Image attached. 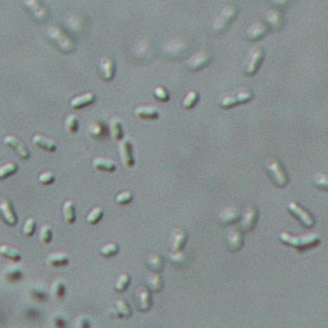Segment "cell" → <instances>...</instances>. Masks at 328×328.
Listing matches in <instances>:
<instances>
[{"mask_svg": "<svg viewBox=\"0 0 328 328\" xmlns=\"http://www.w3.org/2000/svg\"><path fill=\"white\" fill-rule=\"evenodd\" d=\"M279 241L282 244L287 245V246L292 247L299 253H304L308 250L314 249L322 242V236L319 233L309 232L305 235H292V233L287 232V231H282L278 233Z\"/></svg>", "mask_w": 328, "mask_h": 328, "instance_id": "1", "label": "cell"}, {"mask_svg": "<svg viewBox=\"0 0 328 328\" xmlns=\"http://www.w3.org/2000/svg\"><path fill=\"white\" fill-rule=\"evenodd\" d=\"M237 15V7L233 6V4H227V6H224L223 8L221 9L219 15L212 21V24H210V32H212L214 36L223 35L224 32L228 30V27L231 26V24L236 20Z\"/></svg>", "mask_w": 328, "mask_h": 328, "instance_id": "2", "label": "cell"}, {"mask_svg": "<svg viewBox=\"0 0 328 328\" xmlns=\"http://www.w3.org/2000/svg\"><path fill=\"white\" fill-rule=\"evenodd\" d=\"M47 38L49 39L50 43L56 45L59 52L64 53V54H70V53L75 52L76 44L73 39L70 35H67L58 25H52V26L48 27Z\"/></svg>", "mask_w": 328, "mask_h": 328, "instance_id": "3", "label": "cell"}, {"mask_svg": "<svg viewBox=\"0 0 328 328\" xmlns=\"http://www.w3.org/2000/svg\"><path fill=\"white\" fill-rule=\"evenodd\" d=\"M265 172H267L268 177L273 182V185L279 189H283L290 183V177H288L287 172H286L285 167L276 158H270L265 162L264 164Z\"/></svg>", "mask_w": 328, "mask_h": 328, "instance_id": "4", "label": "cell"}, {"mask_svg": "<svg viewBox=\"0 0 328 328\" xmlns=\"http://www.w3.org/2000/svg\"><path fill=\"white\" fill-rule=\"evenodd\" d=\"M264 48L260 47V45H256V47L251 48L249 50L244 64H242V71H244L245 76L251 77V76L256 75L260 66L263 64V61H264Z\"/></svg>", "mask_w": 328, "mask_h": 328, "instance_id": "5", "label": "cell"}, {"mask_svg": "<svg viewBox=\"0 0 328 328\" xmlns=\"http://www.w3.org/2000/svg\"><path fill=\"white\" fill-rule=\"evenodd\" d=\"M287 212L292 217L296 218L297 221L301 223V226L305 227V228H313L315 226V219H314L313 213L306 209V208H304L302 205H300L297 201H288Z\"/></svg>", "mask_w": 328, "mask_h": 328, "instance_id": "6", "label": "cell"}, {"mask_svg": "<svg viewBox=\"0 0 328 328\" xmlns=\"http://www.w3.org/2000/svg\"><path fill=\"white\" fill-rule=\"evenodd\" d=\"M254 93L249 89H241V90L236 91L235 95H227L223 96L219 100V107L222 109H232V108L237 107L240 104H246L250 100H253Z\"/></svg>", "mask_w": 328, "mask_h": 328, "instance_id": "7", "label": "cell"}, {"mask_svg": "<svg viewBox=\"0 0 328 328\" xmlns=\"http://www.w3.org/2000/svg\"><path fill=\"white\" fill-rule=\"evenodd\" d=\"M212 61L213 56L208 50H199L185 62V68L190 72H199L208 67Z\"/></svg>", "mask_w": 328, "mask_h": 328, "instance_id": "8", "label": "cell"}, {"mask_svg": "<svg viewBox=\"0 0 328 328\" xmlns=\"http://www.w3.org/2000/svg\"><path fill=\"white\" fill-rule=\"evenodd\" d=\"M24 8L38 24L47 22L50 17L49 9L44 6L40 0H24Z\"/></svg>", "mask_w": 328, "mask_h": 328, "instance_id": "9", "label": "cell"}, {"mask_svg": "<svg viewBox=\"0 0 328 328\" xmlns=\"http://www.w3.org/2000/svg\"><path fill=\"white\" fill-rule=\"evenodd\" d=\"M190 49V44L185 40H171L166 43L162 48V54L167 59H177L186 54Z\"/></svg>", "mask_w": 328, "mask_h": 328, "instance_id": "10", "label": "cell"}, {"mask_svg": "<svg viewBox=\"0 0 328 328\" xmlns=\"http://www.w3.org/2000/svg\"><path fill=\"white\" fill-rule=\"evenodd\" d=\"M259 219V210L256 206L250 205L247 206L246 209L244 210V214L241 215V219H240V231L242 233L250 232L255 228L256 223H258Z\"/></svg>", "mask_w": 328, "mask_h": 328, "instance_id": "11", "label": "cell"}, {"mask_svg": "<svg viewBox=\"0 0 328 328\" xmlns=\"http://www.w3.org/2000/svg\"><path fill=\"white\" fill-rule=\"evenodd\" d=\"M118 150L119 157H121V162L123 163V166H125L126 168H134V149H132V141H131L130 137H123V139L119 141Z\"/></svg>", "mask_w": 328, "mask_h": 328, "instance_id": "12", "label": "cell"}, {"mask_svg": "<svg viewBox=\"0 0 328 328\" xmlns=\"http://www.w3.org/2000/svg\"><path fill=\"white\" fill-rule=\"evenodd\" d=\"M241 210L238 209L237 206H226L224 209H222L221 212H219V214H218L217 217V221L221 226H232V224L237 223V222L241 219Z\"/></svg>", "mask_w": 328, "mask_h": 328, "instance_id": "13", "label": "cell"}, {"mask_svg": "<svg viewBox=\"0 0 328 328\" xmlns=\"http://www.w3.org/2000/svg\"><path fill=\"white\" fill-rule=\"evenodd\" d=\"M0 218L11 227L17 226L18 223V217L13 209L12 201L7 198H0Z\"/></svg>", "mask_w": 328, "mask_h": 328, "instance_id": "14", "label": "cell"}, {"mask_svg": "<svg viewBox=\"0 0 328 328\" xmlns=\"http://www.w3.org/2000/svg\"><path fill=\"white\" fill-rule=\"evenodd\" d=\"M132 57L135 61L139 62H148L153 59L154 57V49L151 47V44L146 40L137 41L136 45L132 50Z\"/></svg>", "mask_w": 328, "mask_h": 328, "instance_id": "15", "label": "cell"}, {"mask_svg": "<svg viewBox=\"0 0 328 328\" xmlns=\"http://www.w3.org/2000/svg\"><path fill=\"white\" fill-rule=\"evenodd\" d=\"M98 73L103 81H112L116 76V62L109 57H103L98 64Z\"/></svg>", "mask_w": 328, "mask_h": 328, "instance_id": "16", "label": "cell"}, {"mask_svg": "<svg viewBox=\"0 0 328 328\" xmlns=\"http://www.w3.org/2000/svg\"><path fill=\"white\" fill-rule=\"evenodd\" d=\"M108 314L112 318H117V319H127L132 315V309H131V305L125 299H118L112 305Z\"/></svg>", "mask_w": 328, "mask_h": 328, "instance_id": "17", "label": "cell"}, {"mask_svg": "<svg viewBox=\"0 0 328 328\" xmlns=\"http://www.w3.org/2000/svg\"><path fill=\"white\" fill-rule=\"evenodd\" d=\"M264 21L268 29L273 31H281L285 26V17L278 9H268L264 13Z\"/></svg>", "mask_w": 328, "mask_h": 328, "instance_id": "18", "label": "cell"}, {"mask_svg": "<svg viewBox=\"0 0 328 328\" xmlns=\"http://www.w3.org/2000/svg\"><path fill=\"white\" fill-rule=\"evenodd\" d=\"M226 246L232 253H237L242 249V246H244V236H242L240 228H232L227 233Z\"/></svg>", "mask_w": 328, "mask_h": 328, "instance_id": "19", "label": "cell"}, {"mask_svg": "<svg viewBox=\"0 0 328 328\" xmlns=\"http://www.w3.org/2000/svg\"><path fill=\"white\" fill-rule=\"evenodd\" d=\"M3 144L6 146H8V148L15 149L16 153L18 154V157H20L22 160L30 159V155H31L30 154V150L27 149V146L16 136H11V135H9V136H6L3 139Z\"/></svg>", "mask_w": 328, "mask_h": 328, "instance_id": "20", "label": "cell"}, {"mask_svg": "<svg viewBox=\"0 0 328 328\" xmlns=\"http://www.w3.org/2000/svg\"><path fill=\"white\" fill-rule=\"evenodd\" d=\"M153 305V299H151V291L148 287H141L137 288L136 291V306L140 311L146 313L151 309Z\"/></svg>", "mask_w": 328, "mask_h": 328, "instance_id": "21", "label": "cell"}, {"mask_svg": "<svg viewBox=\"0 0 328 328\" xmlns=\"http://www.w3.org/2000/svg\"><path fill=\"white\" fill-rule=\"evenodd\" d=\"M187 242V232L182 228H176L169 235V250L171 251H180L183 250Z\"/></svg>", "mask_w": 328, "mask_h": 328, "instance_id": "22", "label": "cell"}, {"mask_svg": "<svg viewBox=\"0 0 328 328\" xmlns=\"http://www.w3.org/2000/svg\"><path fill=\"white\" fill-rule=\"evenodd\" d=\"M269 34V29L267 25L261 24V22H254L247 27L246 32H245V38L249 41H258L260 39L265 38Z\"/></svg>", "mask_w": 328, "mask_h": 328, "instance_id": "23", "label": "cell"}, {"mask_svg": "<svg viewBox=\"0 0 328 328\" xmlns=\"http://www.w3.org/2000/svg\"><path fill=\"white\" fill-rule=\"evenodd\" d=\"M96 100V96L94 93H86L84 95H79L73 98L71 100L70 107L72 108L73 111H79V109H82V108H86L89 105L94 104Z\"/></svg>", "mask_w": 328, "mask_h": 328, "instance_id": "24", "label": "cell"}, {"mask_svg": "<svg viewBox=\"0 0 328 328\" xmlns=\"http://www.w3.org/2000/svg\"><path fill=\"white\" fill-rule=\"evenodd\" d=\"M70 263L71 259L70 256H68V254L62 253V251H56V253L49 254L47 258V264L53 268L66 267V265H68Z\"/></svg>", "mask_w": 328, "mask_h": 328, "instance_id": "25", "label": "cell"}, {"mask_svg": "<svg viewBox=\"0 0 328 328\" xmlns=\"http://www.w3.org/2000/svg\"><path fill=\"white\" fill-rule=\"evenodd\" d=\"M2 274H3V278L6 279L7 282L15 283V282H18L24 278V269L17 264L7 265L3 269Z\"/></svg>", "mask_w": 328, "mask_h": 328, "instance_id": "26", "label": "cell"}, {"mask_svg": "<svg viewBox=\"0 0 328 328\" xmlns=\"http://www.w3.org/2000/svg\"><path fill=\"white\" fill-rule=\"evenodd\" d=\"M135 116L139 117L141 119H149V121H154V119L159 118L160 113L159 109L153 105H140L135 109Z\"/></svg>", "mask_w": 328, "mask_h": 328, "instance_id": "27", "label": "cell"}, {"mask_svg": "<svg viewBox=\"0 0 328 328\" xmlns=\"http://www.w3.org/2000/svg\"><path fill=\"white\" fill-rule=\"evenodd\" d=\"M32 144H34L36 148L48 151V153H54V151H57V149H58L57 143L54 140L48 139V137L43 136V135H35L34 139H32Z\"/></svg>", "mask_w": 328, "mask_h": 328, "instance_id": "28", "label": "cell"}, {"mask_svg": "<svg viewBox=\"0 0 328 328\" xmlns=\"http://www.w3.org/2000/svg\"><path fill=\"white\" fill-rule=\"evenodd\" d=\"M87 132L94 140H105L108 137V128L105 127L102 121H94L90 123Z\"/></svg>", "mask_w": 328, "mask_h": 328, "instance_id": "29", "label": "cell"}, {"mask_svg": "<svg viewBox=\"0 0 328 328\" xmlns=\"http://www.w3.org/2000/svg\"><path fill=\"white\" fill-rule=\"evenodd\" d=\"M168 260L177 268H186L190 263V254L180 250V251H171L168 254Z\"/></svg>", "mask_w": 328, "mask_h": 328, "instance_id": "30", "label": "cell"}, {"mask_svg": "<svg viewBox=\"0 0 328 328\" xmlns=\"http://www.w3.org/2000/svg\"><path fill=\"white\" fill-rule=\"evenodd\" d=\"M93 167L96 169V171H102V172H108V173H112V172H116L117 164L113 159H109V158L104 157H98L93 160Z\"/></svg>", "mask_w": 328, "mask_h": 328, "instance_id": "31", "label": "cell"}, {"mask_svg": "<svg viewBox=\"0 0 328 328\" xmlns=\"http://www.w3.org/2000/svg\"><path fill=\"white\" fill-rule=\"evenodd\" d=\"M145 282H146V287H148L151 292H155V293L160 292V291L163 290V287H164V281H163V278L160 277L159 273L157 272L149 273Z\"/></svg>", "mask_w": 328, "mask_h": 328, "instance_id": "32", "label": "cell"}, {"mask_svg": "<svg viewBox=\"0 0 328 328\" xmlns=\"http://www.w3.org/2000/svg\"><path fill=\"white\" fill-rule=\"evenodd\" d=\"M29 292L32 299L38 302H45L49 297V292L45 288V286L41 285V283H34L32 286H30Z\"/></svg>", "mask_w": 328, "mask_h": 328, "instance_id": "33", "label": "cell"}, {"mask_svg": "<svg viewBox=\"0 0 328 328\" xmlns=\"http://www.w3.org/2000/svg\"><path fill=\"white\" fill-rule=\"evenodd\" d=\"M109 134L113 137L114 141H121V140L125 137V134H123V126L122 121L118 117H114L109 121Z\"/></svg>", "mask_w": 328, "mask_h": 328, "instance_id": "34", "label": "cell"}, {"mask_svg": "<svg viewBox=\"0 0 328 328\" xmlns=\"http://www.w3.org/2000/svg\"><path fill=\"white\" fill-rule=\"evenodd\" d=\"M163 267H164V261H163L160 254L153 253L146 258V268L151 272L160 273L163 270Z\"/></svg>", "mask_w": 328, "mask_h": 328, "instance_id": "35", "label": "cell"}, {"mask_svg": "<svg viewBox=\"0 0 328 328\" xmlns=\"http://www.w3.org/2000/svg\"><path fill=\"white\" fill-rule=\"evenodd\" d=\"M0 255L4 256L6 259H9L11 261H15V263L22 260V254H21V251H18L16 247L9 246V245L7 244L0 245Z\"/></svg>", "mask_w": 328, "mask_h": 328, "instance_id": "36", "label": "cell"}, {"mask_svg": "<svg viewBox=\"0 0 328 328\" xmlns=\"http://www.w3.org/2000/svg\"><path fill=\"white\" fill-rule=\"evenodd\" d=\"M62 212H63V219L67 224H75L76 222V209L75 204L71 200H66L62 205Z\"/></svg>", "mask_w": 328, "mask_h": 328, "instance_id": "37", "label": "cell"}, {"mask_svg": "<svg viewBox=\"0 0 328 328\" xmlns=\"http://www.w3.org/2000/svg\"><path fill=\"white\" fill-rule=\"evenodd\" d=\"M50 293H52L53 297H56L57 300H62L66 297V293H67V285L63 279H56V281L52 283V287H50Z\"/></svg>", "mask_w": 328, "mask_h": 328, "instance_id": "38", "label": "cell"}, {"mask_svg": "<svg viewBox=\"0 0 328 328\" xmlns=\"http://www.w3.org/2000/svg\"><path fill=\"white\" fill-rule=\"evenodd\" d=\"M18 164L15 162L4 163L0 166V180H6L18 172Z\"/></svg>", "mask_w": 328, "mask_h": 328, "instance_id": "39", "label": "cell"}, {"mask_svg": "<svg viewBox=\"0 0 328 328\" xmlns=\"http://www.w3.org/2000/svg\"><path fill=\"white\" fill-rule=\"evenodd\" d=\"M199 99H200L199 93H196L195 90L189 91V93L186 94V96L182 100V108L183 109H186V111H190V109H192L195 105L198 104Z\"/></svg>", "mask_w": 328, "mask_h": 328, "instance_id": "40", "label": "cell"}, {"mask_svg": "<svg viewBox=\"0 0 328 328\" xmlns=\"http://www.w3.org/2000/svg\"><path fill=\"white\" fill-rule=\"evenodd\" d=\"M64 128L67 131V134L75 135L80 128L79 117L76 116V114H70V116H67V118L64 121Z\"/></svg>", "mask_w": 328, "mask_h": 328, "instance_id": "41", "label": "cell"}, {"mask_svg": "<svg viewBox=\"0 0 328 328\" xmlns=\"http://www.w3.org/2000/svg\"><path fill=\"white\" fill-rule=\"evenodd\" d=\"M39 241L43 245H49L53 241V229L48 223H44L39 231Z\"/></svg>", "mask_w": 328, "mask_h": 328, "instance_id": "42", "label": "cell"}, {"mask_svg": "<svg viewBox=\"0 0 328 328\" xmlns=\"http://www.w3.org/2000/svg\"><path fill=\"white\" fill-rule=\"evenodd\" d=\"M131 283V276L128 273H121L114 283V290L117 292H125Z\"/></svg>", "mask_w": 328, "mask_h": 328, "instance_id": "43", "label": "cell"}, {"mask_svg": "<svg viewBox=\"0 0 328 328\" xmlns=\"http://www.w3.org/2000/svg\"><path fill=\"white\" fill-rule=\"evenodd\" d=\"M99 253L103 258H112L119 253V245L117 242H108L100 247Z\"/></svg>", "mask_w": 328, "mask_h": 328, "instance_id": "44", "label": "cell"}, {"mask_svg": "<svg viewBox=\"0 0 328 328\" xmlns=\"http://www.w3.org/2000/svg\"><path fill=\"white\" fill-rule=\"evenodd\" d=\"M103 217H104V210H103L102 208H99V206H96V208H94L93 210L89 212V214H87L86 217V221L87 223L91 224V226H95V224H98L102 221Z\"/></svg>", "mask_w": 328, "mask_h": 328, "instance_id": "45", "label": "cell"}, {"mask_svg": "<svg viewBox=\"0 0 328 328\" xmlns=\"http://www.w3.org/2000/svg\"><path fill=\"white\" fill-rule=\"evenodd\" d=\"M313 185L316 189L328 192V174L316 173L313 178Z\"/></svg>", "mask_w": 328, "mask_h": 328, "instance_id": "46", "label": "cell"}, {"mask_svg": "<svg viewBox=\"0 0 328 328\" xmlns=\"http://www.w3.org/2000/svg\"><path fill=\"white\" fill-rule=\"evenodd\" d=\"M36 231V219L35 218H27L26 222L24 224V228H22V233H24L25 237H32L34 233Z\"/></svg>", "mask_w": 328, "mask_h": 328, "instance_id": "47", "label": "cell"}, {"mask_svg": "<svg viewBox=\"0 0 328 328\" xmlns=\"http://www.w3.org/2000/svg\"><path fill=\"white\" fill-rule=\"evenodd\" d=\"M38 180L39 182L44 186L53 185V183L56 182V174L53 173L52 171H44L39 174Z\"/></svg>", "mask_w": 328, "mask_h": 328, "instance_id": "48", "label": "cell"}, {"mask_svg": "<svg viewBox=\"0 0 328 328\" xmlns=\"http://www.w3.org/2000/svg\"><path fill=\"white\" fill-rule=\"evenodd\" d=\"M153 95H154L155 99L159 100V102H163V103H167L169 100V98H171V95H169V91L167 90L166 87H163V86L155 87L154 91H153Z\"/></svg>", "mask_w": 328, "mask_h": 328, "instance_id": "49", "label": "cell"}, {"mask_svg": "<svg viewBox=\"0 0 328 328\" xmlns=\"http://www.w3.org/2000/svg\"><path fill=\"white\" fill-rule=\"evenodd\" d=\"M132 200H134V194L131 191H127V190L126 191H121L116 196V203L118 205H127Z\"/></svg>", "mask_w": 328, "mask_h": 328, "instance_id": "50", "label": "cell"}, {"mask_svg": "<svg viewBox=\"0 0 328 328\" xmlns=\"http://www.w3.org/2000/svg\"><path fill=\"white\" fill-rule=\"evenodd\" d=\"M50 322L54 327H66L68 324V318L63 313H54Z\"/></svg>", "mask_w": 328, "mask_h": 328, "instance_id": "51", "label": "cell"}, {"mask_svg": "<svg viewBox=\"0 0 328 328\" xmlns=\"http://www.w3.org/2000/svg\"><path fill=\"white\" fill-rule=\"evenodd\" d=\"M91 324H93V320H91V318L89 315L77 316V319H76L75 322V327H79V328L90 327Z\"/></svg>", "mask_w": 328, "mask_h": 328, "instance_id": "52", "label": "cell"}, {"mask_svg": "<svg viewBox=\"0 0 328 328\" xmlns=\"http://www.w3.org/2000/svg\"><path fill=\"white\" fill-rule=\"evenodd\" d=\"M270 3L276 8H286L290 4V0H270Z\"/></svg>", "mask_w": 328, "mask_h": 328, "instance_id": "53", "label": "cell"}]
</instances>
